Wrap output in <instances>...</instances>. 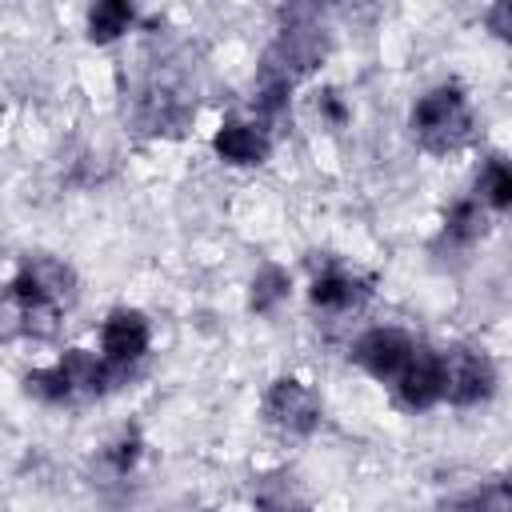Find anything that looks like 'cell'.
I'll return each mask as SVG.
<instances>
[{"label": "cell", "instance_id": "6da1fadb", "mask_svg": "<svg viewBox=\"0 0 512 512\" xmlns=\"http://www.w3.org/2000/svg\"><path fill=\"white\" fill-rule=\"evenodd\" d=\"M472 116L464 108V92L456 84H440L424 92L412 108V132L428 152H452L468 140Z\"/></svg>", "mask_w": 512, "mask_h": 512}, {"label": "cell", "instance_id": "7a4b0ae2", "mask_svg": "<svg viewBox=\"0 0 512 512\" xmlns=\"http://www.w3.org/2000/svg\"><path fill=\"white\" fill-rule=\"evenodd\" d=\"M412 352H416V344H412L400 328H372V332H364V336L356 340L352 360H356L368 376H376V380H396V376L408 368Z\"/></svg>", "mask_w": 512, "mask_h": 512}, {"label": "cell", "instance_id": "3957f363", "mask_svg": "<svg viewBox=\"0 0 512 512\" xmlns=\"http://www.w3.org/2000/svg\"><path fill=\"white\" fill-rule=\"evenodd\" d=\"M492 384H496V372L488 364V356L480 352H468V348H456L444 356V396L452 404H480L492 396Z\"/></svg>", "mask_w": 512, "mask_h": 512}, {"label": "cell", "instance_id": "277c9868", "mask_svg": "<svg viewBox=\"0 0 512 512\" xmlns=\"http://www.w3.org/2000/svg\"><path fill=\"white\" fill-rule=\"evenodd\" d=\"M264 416H268L272 424L288 428V432H312V428L320 424V400H316V392H312L308 384L284 376V380H276V384L268 388V396H264Z\"/></svg>", "mask_w": 512, "mask_h": 512}, {"label": "cell", "instance_id": "5b68a950", "mask_svg": "<svg viewBox=\"0 0 512 512\" xmlns=\"http://www.w3.org/2000/svg\"><path fill=\"white\" fill-rule=\"evenodd\" d=\"M396 392L408 408H432L436 400H444V356L416 348L408 368L396 376Z\"/></svg>", "mask_w": 512, "mask_h": 512}, {"label": "cell", "instance_id": "8992f818", "mask_svg": "<svg viewBox=\"0 0 512 512\" xmlns=\"http://www.w3.org/2000/svg\"><path fill=\"white\" fill-rule=\"evenodd\" d=\"M148 340H152L148 320L132 308H120L104 324V360L116 364V368H128L148 352Z\"/></svg>", "mask_w": 512, "mask_h": 512}, {"label": "cell", "instance_id": "52a82bcc", "mask_svg": "<svg viewBox=\"0 0 512 512\" xmlns=\"http://www.w3.org/2000/svg\"><path fill=\"white\" fill-rule=\"evenodd\" d=\"M216 156H224L228 164H260L268 156V136L256 124H240V120H224L220 132L212 136Z\"/></svg>", "mask_w": 512, "mask_h": 512}, {"label": "cell", "instance_id": "ba28073f", "mask_svg": "<svg viewBox=\"0 0 512 512\" xmlns=\"http://www.w3.org/2000/svg\"><path fill=\"white\" fill-rule=\"evenodd\" d=\"M444 512H512V480H488L456 500L444 504Z\"/></svg>", "mask_w": 512, "mask_h": 512}, {"label": "cell", "instance_id": "9c48e42d", "mask_svg": "<svg viewBox=\"0 0 512 512\" xmlns=\"http://www.w3.org/2000/svg\"><path fill=\"white\" fill-rule=\"evenodd\" d=\"M132 4H124V0H104V4H96L92 12H88V36L96 40V44H108V40H116L120 32H128V24H132Z\"/></svg>", "mask_w": 512, "mask_h": 512}, {"label": "cell", "instance_id": "30bf717a", "mask_svg": "<svg viewBox=\"0 0 512 512\" xmlns=\"http://www.w3.org/2000/svg\"><path fill=\"white\" fill-rule=\"evenodd\" d=\"M356 300H360V284L336 268H328L312 280V304H320V308H348Z\"/></svg>", "mask_w": 512, "mask_h": 512}, {"label": "cell", "instance_id": "8fae6325", "mask_svg": "<svg viewBox=\"0 0 512 512\" xmlns=\"http://www.w3.org/2000/svg\"><path fill=\"white\" fill-rule=\"evenodd\" d=\"M480 188H484V200H488L492 208L508 212V208H512V160H504V156H492V160L484 164Z\"/></svg>", "mask_w": 512, "mask_h": 512}, {"label": "cell", "instance_id": "7c38bea8", "mask_svg": "<svg viewBox=\"0 0 512 512\" xmlns=\"http://www.w3.org/2000/svg\"><path fill=\"white\" fill-rule=\"evenodd\" d=\"M444 232H448L452 240H460V244H468V240H476V236L484 232V216H480V208H476V200H456V204L448 208V220H444Z\"/></svg>", "mask_w": 512, "mask_h": 512}, {"label": "cell", "instance_id": "4fadbf2b", "mask_svg": "<svg viewBox=\"0 0 512 512\" xmlns=\"http://www.w3.org/2000/svg\"><path fill=\"white\" fill-rule=\"evenodd\" d=\"M288 296V272L284 268H264L256 280H252V308L256 312H272L280 300Z\"/></svg>", "mask_w": 512, "mask_h": 512}, {"label": "cell", "instance_id": "5bb4252c", "mask_svg": "<svg viewBox=\"0 0 512 512\" xmlns=\"http://www.w3.org/2000/svg\"><path fill=\"white\" fill-rule=\"evenodd\" d=\"M288 88H292V84H284V80H264V84H260V96H256V112H260L264 120L280 116V112L288 108Z\"/></svg>", "mask_w": 512, "mask_h": 512}, {"label": "cell", "instance_id": "9a60e30c", "mask_svg": "<svg viewBox=\"0 0 512 512\" xmlns=\"http://www.w3.org/2000/svg\"><path fill=\"white\" fill-rule=\"evenodd\" d=\"M136 456H140V440H136V432L120 436V440L108 448V460H112V468H116V472H128V468L136 464Z\"/></svg>", "mask_w": 512, "mask_h": 512}, {"label": "cell", "instance_id": "2e32d148", "mask_svg": "<svg viewBox=\"0 0 512 512\" xmlns=\"http://www.w3.org/2000/svg\"><path fill=\"white\" fill-rule=\"evenodd\" d=\"M488 28H492L500 40L512 44V0H500V4L488 8Z\"/></svg>", "mask_w": 512, "mask_h": 512}, {"label": "cell", "instance_id": "e0dca14e", "mask_svg": "<svg viewBox=\"0 0 512 512\" xmlns=\"http://www.w3.org/2000/svg\"><path fill=\"white\" fill-rule=\"evenodd\" d=\"M320 104H324V116H328V120H336V124L344 120V104H340V96H336V92H324V100H320Z\"/></svg>", "mask_w": 512, "mask_h": 512}, {"label": "cell", "instance_id": "ac0fdd59", "mask_svg": "<svg viewBox=\"0 0 512 512\" xmlns=\"http://www.w3.org/2000/svg\"><path fill=\"white\" fill-rule=\"evenodd\" d=\"M508 480H512V472H508Z\"/></svg>", "mask_w": 512, "mask_h": 512}, {"label": "cell", "instance_id": "d6986e66", "mask_svg": "<svg viewBox=\"0 0 512 512\" xmlns=\"http://www.w3.org/2000/svg\"><path fill=\"white\" fill-rule=\"evenodd\" d=\"M280 512H288V508H280Z\"/></svg>", "mask_w": 512, "mask_h": 512}]
</instances>
